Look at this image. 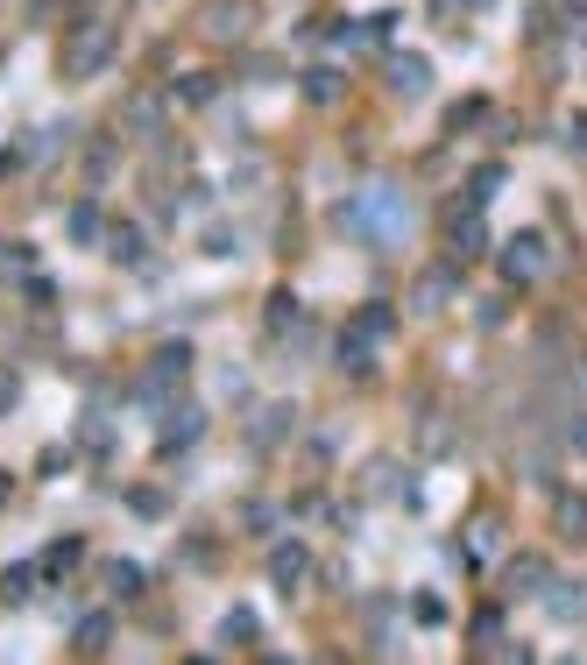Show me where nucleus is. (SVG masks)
<instances>
[{"instance_id":"obj_1","label":"nucleus","mask_w":587,"mask_h":665,"mask_svg":"<svg viewBox=\"0 0 587 665\" xmlns=\"http://www.w3.org/2000/svg\"><path fill=\"white\" fill-rule=\"evenodd\" d=\"M348 226L368 241V248H397V241H403V191L397 185L361 191V199L348 206Z\"/></svg>"},{"instance_id":"obj_2","label":"nucleus","mask_w":587,"mask_h":665,"mask_svg":"<svg viewBox=\"0 0 587 665\" xmlns=\"http://www.w3.org/2000/svg\"><path fill=\"white\" fill-rule=\"evenodd\" d=\"M114 50H120L114 22H79V36L64 43V71L71 79H99V71L114 65Z\"/></svg>"},{"instance_id":"obj_3","label":"nucleus","mask_w":587,"mask_h":665,"mask_svg":"<svg viewBox=\"0 0 587 665\" xmlns=\"http://www.w3.org/2000/svg\"><path fill=\"white\" fill-rule=\"evenodd\" d=\"M191 361H199V354H191L185 340H163L156 354H149V369H142V383H134V397H142V404H156L171 383H185V375H191Z\"/></svg>"},{"instance_id":"obj_4","label":"nucleus","mask_w":587,"mask_h":665,"mask_svg":"<svg viewBox=\"0 0 587 665\" xmlns=\"http://www.w3.org/2000/svg\"><path fill=\"white\" fill-rule=\"evenodd\" d=\"M199 28H206L213 43H240V36L255 28V0H206V8H199Z\"/></svg>"},{"instance_id":"obj_5","label":"nucleus","mask_w":587,"mask_h":665,"mask_svg":"<svg viewBox=\"0 0 587 665\" xmlns=\"http://www.w3.org/2000/svg\"><path fill=\"white\" fill-rule=\"evenodd\" d=\"M503 277L517 283V291H524V283H538V277H545V234H531V226H524V234L503 248Z\"/></svg>"},{"instance_id":"obj_6","label":"nucleus","mask_w":587,"mask_h":665,"mask_svg":"<svg viewBox=\"0 0 587 665\" xmlns=\"http://www.w3.org/2000/svg\"><path fill=\"white\" fill-rule=\"evenodd\" d=\"M269 581H277L283 595H297V587L312 581V552L305 546H277V552H269Z\"/></svg>"},{"instance_id":"obj_7","label":"nucleus","mask_w":587,"mask_h":665,"mask_svg":"<svg viewBox=\"0 0 587 665\" xmlns=\"http://www.w3.org/2000/svg\"><path fill=\"white\" fill-rule=\"evenodd\" d=\"M552 532H560L566 546H580V538H587V503H580L574 489H560V495H552Z\"/></svg>"},{"instance_id":"obj_8","label":"nucleus","mask_w":587,"mask_h":665,"mask_svg":"<svg viewBox=\"0 0 587 665\" xmlns=\"http://www.w3.org/2000/svg\"><path fill=\"white\" fill-rule=\"evenodd\" d=\"M107 255H114L120 269H134L149 255V234H142V226H107Z\"/></svg>"},{"instance_id":"obj_9","label":"nucleus","mask_w":587,"mask_h":665,"mask_svg":"<svg viewBox=\"0 0 587 665\" xmlns=\"http://www.w3.org/2000/svg\"><path fill=\"white\" fill-rule=\"evenodd\" d=\"M199 432H206V411H199V404H177V411H171V425H163V446H185V440H199Z\"/></svg>"},{"instance_id":"obj_10","label":"nucleus","mask_w":587,"mask_h":665,"mask_svg":"<svg viewBox=\"0 0 587 665\" xmlns=\"http://www.w3.org/2000/svg\"><path fill=\"white\" fill-rule=\"evenodd\" d=\"M389 85H397V93H425L432 65H425V57H397V65H389Z\"/></svg>"},{"instance_id":"obj_11","label":"nucleus","mask_w":587,"mask_h":665,"mask_svg":"<svg viewBox=\"0 0 587 665\" xmlns=\"http://www.w3.org/2000/svg\"><path fill=\"white\" fill-rule=\"evenodd\" d=\"M107 638H114V616H107V609H93V616L79 623V652H85V658H99V652H107Z\"/></svg>"},{"instance_id":"obj_12","label":"nucleus","mask_w":587,"mask_h":665,"mask_svg":"<svg viewBox=\"0 0 587 665\" xmlns=\"http://www.w3.org/2000/svg\"><path fill=\"white\" fill-rule=\"evenodd\" d=\"M142 581H149V573H142V567H134V559H114V567H107V595H114V602H128V595H142Z\"/></svg>"},{"instance_id":"obj_13","label":"nucleus","mask_w":587,"mask_h":665,"mask_svg":"<svg viewBox=\"0 0 587 665\" xmlns=\"http://www.w3.org/2000/svg\"><path fill=\"white\" fill-rule=\"evenodd\" d=\"M64 226H71V241H99V234H107V220H99V206H93V199H79V206H71Z\"/></svg>"},{"instance_id":"obj_14","label":"nucleus","mask_w":587,"mask_h":665,"mask_svg":"<svg viewBox=\"0 0 587 665\" xmlns=\"http://www.w3.org/2000/svg\"><path fill=\"white\" fill-rule=\"evenodd\" d=\"M171 100L177 107H206V100H213V71H185V79L171 85Z\"/></svg>"},{"instance_id":"obj_15","label":"nucleus","mask_w":587,"mask_h":665,"mask_svg":"<svg viewBox=\"0 0 587 665\" xmlns=\"http://www.w3.org/2000/svg\"><path fill=\"white\" fill-rule=\"evenodd\" d=\"M36 573L43 567H8V573H0V602H8V609H14V602H28V595H36Z\"/></svg>"},{"instance_id":"obj_16","label":"nucleus","mask_w":587,"mask_h":665,"mask_svg":"<svg viewBox=\"0 0 587 665\" xmlns=\"http://www.w3.org/2000/svg\"><path fill=\"white\" fill-rule=\"evenodd\" d=\"M305 100L333 107V100H340V71H333V65H312V71H305Z\"/></svg>"},{"instance_id":"obj_17","label":"nucleus","mask_w":587,"mask_h":665,"mask_svg":"<svg viewBox=\"0 0 587 665\" xmlns=\"http://www.w3.org/2000/svg\"><path fill=\"white\" fill-rule=\"evenodd\" d=\"M509 595H538V581H545V559H509Z\"/></svg>"},{"instance_id":"obj_18","label":"nucleus","mask_w":587,"mask_h":665,"mask_svg":"<svg viewBox=\"0 0 587 665\" xmlns=\"http://www.w3.org/2000/svg\"><path fill=\"white\" fill-rule=\"evenodd\" d=\"M340 369H348V375H368L375 369V361H368V332H361V326L340 340Z\"/></svg>"},{"instance_id":"obj_19","label":"nucleus","mask_w":587,"mask_h":665,"mask_svg":"<svg viewBox=\"0 0 587 665\" xmlns=\"http://www.w3.org/2000/svg\"><path fill=\"white\" fill-rule=\"evenodd\" d=\"M283 432H291V411L277 404V411H262V425H255V446H277Z\"/></svg>"},{"instance_id":"obj_20","label":"nucleus","mask_w":587,"mask_h":665,"mask_svg":"<svg viewBox=\"0 0 587 665\" xmlns=\"http://www.w3.org/2000/svg\"><path fill=\"white\" fill-rule=\"evenodd\" d=\"M79 538H64V546H50V552H43V573H71V567H79Z\"/></svg>"},{"instance_id":"obj_21","label":"nucleus","mask_w":587,"mask_h":665,"mask_svg":"<svg viewBox=\"0 0 587 665\" xmlns=\"http://www.w3.org/2000/svg\"><path fill=\"white\" fill-rule=\"evenodd\" d=\"M128 120H134L142 135H156V128H163V100H149V93H142V100L128 107Z\"/></svg>"},{"instance_id":"obj_22","label":"nucleus","mask_w":587,"mask_h":665,"mask_svg":"<svg viewBox=\"0 0 587 665\" xmlns=\"http://www.w3.org/2000/svg\"><path fill=\"white\" fill-rule=\"evenodd\" d=\"M255 630H262V623H255V616H248V609H234V616H227V623H220V638H227V644H240V638H248V644H255Z\"/></svg>"},{"instance_id":"obj_23","label":"nucleus","mask_w":587,"mask_h":665,"mask_svg":"<svg viewBox=\"0 0 587 665\" xmlns=\"http://www.w3.org/2000/svg\"><path fill=\"white\" fill-rule=\"evenodd\" d=\"M291 319H297V298H269V332H291Z\"/></svg>"},{"instance_id":"obj_24","label":"nucleus","mask_w":587,"mask_h":665,"mask_svg":"<svg viewBox=\"0 0 587 665\" xmlns=\"http://www.w3.org/2000/svg\"><path fill=\"white\" fill-rule=\"evenodd\" d=\"M361 332H368V340H383V332L389 326H397V319H389V305H368V312H361V319H354Z\"/></svg>"},{"instance_id":"obj_25","label":"nucleus","mask_w":587,"mask_h":665,"mask_svg":"<svg viewBox=\"0 0 587 665\" xmlns=\"http://www.w3.org/2000/svg\"><path fill=\"white\" fill-rule=\"evenodd\" d=\"M128 503H134V510H142V517H163V489H134V495H128Z\"/></svg>"},{"instance_id":"obj_26","label":"nucleus","mask_w":587,"mask_h":665,"mask_svg":"<svg viewBox=\"0 0 587 665\" xmlns=\"http://www.w3.org/2000/svg\"><path fill=\"white\" fill-rule=\"evenodd\" d=\"M468 552H495V524H474V532H468Z\"/></svg>"},{"instance_id":"obj_27","label":"nucleus","mask_w":587,"mask_h":665,"mask_svg":"<svg viewBox=\"0 0 587 665\" xmlns=\"http://www.w3.org/2000/svg\"><path fill=\"white\" fill-rule=\"evenodd\" d=\"M14 404V369H0V411Z\"/></svg>"},{"instance_id":"obj_28","label":"nucleus","mask_w":587,"mask_h":665,"mask_svg":"<svg viewBox=\"0 0 587 665\" xmlns=\"http://www.w3.org/2000/svg\"><path fill=\"white\" fill-rule=\"evenodd\" d=\"M574 149H587V114H580V120H574Z\"/></svg>"},{"instance_id":"obj_29","label":"nucleus","mask_w":587,"mask_h":665,"mask_svg":"<svg viewBox=\"0 0 587 665\" xmlns=\"http://www.w3.org/2000/svg\"><path fill=\"white\" fill-rule=\"evenodd\" d=\"M57 8V0H28V14H36V22H43V14H50Z\"/></svg>"},{"instance_id":"obj_30","label":"nucleus","mask_w":587,"mask_h":665,"mask_svg":"<svg viewBox=\"0 0 587 665\" xmlns=\"http://www.w3.org/2000/svg\"><path fill=\"white\" fill-rule=\"evenodd\" d=\"M574 446H580V453H587V418H580V425H574Z\"/></svg>"}]
</instances>
